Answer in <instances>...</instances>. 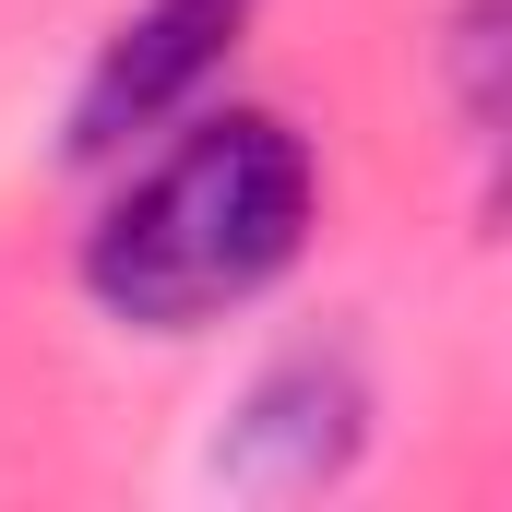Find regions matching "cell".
<instances>
[{
	"instance_id": "obj_1",
	"label": "cell",
	"mask_w": 512,
	"mask_h": 512,
	"mask_svg": "<svg viewBox=\"0 0 512 512\" xmlns=\"http://www.w3.org/2000/svg\"><path fill=\"white\" fill-rule=\"evenodd\" d=\"M96 179L108 191L72 239V286L108 334L143 346L227 334L322 239V143L262 96H203Z\"/></svg>"
},
{
	"instance_id": "obj_3",
	"label": "cell",
	"mask_w": 512,
	"mask_h": 512,
	"mask_svg": "<svg viewBox=\"0 0 512 512\" xmlns=\"http://www.w3.org/2000/svg\"><path fill=\"white\" fill-rule=\"evenodd\" d=\"M370 417H382V382H370L358 334H298V346H274L251 382H239L227 441H215V477H239L262 501L346 489L358 453H370Z\"/></svg>"
},
{
	"instance_id": "obj_4",
	"label": "cell",
	"mask_w": 512,
	"mask_h": 512,
	"mask_svg": "<svg viewBox=\"0 0 512 512\" xmlns=\"http://www.w3.org/2000/svg\"><path fill=\"white\" fill-rule=\"evenodd\" d=\"M501 72H512V0H453L441 12V96L477 155L501 143Z\"/></svg>"
},
{
	"instance_id": "obj_2",
	"label": "cell",
	"mask_w": 512,
	"mask_h": 512,
	"mask_svg": "<svg viewBox=\"0 0 512 512\" xmlns=\"http://www.w3.org/2000/svg\"><path fill=\"white\" fill-rule=\"evenodd\" d=\"M262 24V0H131L120 24L84 48L72 108H60V167H108L143 131H167L179 108H203L239 60V36Z\"/></svg>"
}]
</instances>
